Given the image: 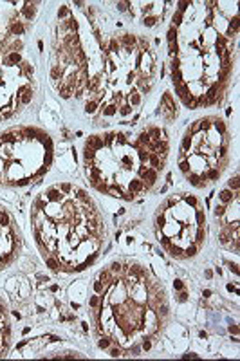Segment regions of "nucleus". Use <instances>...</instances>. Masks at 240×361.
<instances>
[{
    "instance_id": "2eb2a0df",
    "label": "nucleus",
    "mask_w": 240,
    "mask_h": 361,
    "mask_svg": "<svg viewBox=\"0 0 240 361\" xmlns=\"http://www.w3.org/2000/svg\"><path fill=\"white\" fill-rule=\"evenodd\" d=\"M89 305H90V307H98V305H99V296H92V298L89 300Z\"/></svg>"
},
{
    "instance_id": "6e6552de",
    "label": "nucleus",
    "mask_w": 240,
    "mask_h": 361,
    "mask_svg": "<svg viewBox=\"0 0 240 361\" xmlns=\"http://www.w3.org/2000/svg\"><path fill=\"white\" fill-rule=\"evenodd\" d=\"M96 108H98V101H96V99H90V101H87V105H85V110H87V114H94V112H96Z\"/></svg>"
},
{
    "instance_id": "a211bd4d",
    "label": "nucleus",
    "mask_w": 240,
    "mask_h": 361,
    "mask_svg": "<svg viewBox=\"0 0 240 361\" xmlns=\"http://www.w3.org/2000/svg\"><path fill=\"white\" fill-rule=\"evenodd\" d=\"M126 5H128V4H126V2H119V4H117V7H119V11H125V9H126Z\"/></svg>"
},
{
    "instance_id": "f03ea898",
    "label": "nucleus",
    "mask_w": 240,
    "mask_h": 361,
    "mask_svg": "<svg viewBox=\"0 0 240 361\" xmlns=\"http://www.w3.org/2000/svg\"><path fill=\"white\" fill-rule=\"evenodd\" d=\"M18 235L14 231L13 217L0 206V269H4L16 255Z\"/></svg>"
},
{
    "instance_id": "9b49d317",
    "label": "nucleus",
    "mask_w": 240,
    "mask_h": 361,
    "mask_svg": "<svg viewBox=\"0 0 240 361\" xmlns=\"http://www.w3.org/2000/svg\"><path fill=\"white\" fill-rule=\"evenodd\" d=\"M173 40H177V29L170 27V31H168V42H173Z\"/></svg>"
},
{
    "instance_id": "ddd939ff",
    "label": "nucleus",
    "mask_w": 240,
    "mask_h": 361,
    "mask_svg": "<svg viewBox=\"0 0 240 361\" xmlns=\"http://www.w3.org/2000/svg\"><path fill=\"white\" fill-rule=\"evenodd\" d=\"M130 112H132V105H123V107H121V110H119V114H121V116H128Z\"/></svg>"
},
{
    "instance_id": "f8f14e48",
    "label": "nucleus",
    "mask_w": 240,
    "mask_h": 361,
    "mask_svg": "<svg viewBox=\"0 0 240 361\" xmlns=\"http://www.w3.org/2000/svg\"><path fill=\"white\" fill-rule=\"evenodd\" d=\"M224 213H226V206H222V204H220V206H217V208H215V217H220V218H222V217H224Z\"/></svg>"
},
{
    "instance_id": "4468645a",
    "label": "nucleus",
    "mask_w": 240,
    "mask_h": 361,
    "mask_svg": "<svg viewBox=\"0 0 240 361\" xmlns=\"http://www.w3.org/2000/svg\"><path fill=\"white\" fill-rule=\"evenodd\" d=\"M155 22H157V16H148V18H145V25H148V27L155 25Z\"/></svg>"
},
{
    "instance_id": "423d86ee",
    "label": "nucleus",
    "mask_w": 240,
    "mask_h": 361,
    "mask_svg": "<svg viewBox=\"0 0 240 361\" xmlns=\"http://www.w3.org/2000/svg\"><path fill=\"white\" fill-rule=\"evenodd\" d=\"M235 195H237V193H235ZM235 195H233V191H231V190H222L219 197H220V200H222V202H231Z\"/></svg>"
},
{
    "instance_id": "1a4fd4ad",
    "label": "nucleus",
    "mask_w": 240,
    "mask_h": 361,
    "mask_svg": "<svg viewBox=\"0 0 240 361\" xmlns=\"http://www.w3.org/2000/svg\"><path fill=\"white\" fill-rule=\"evenodd\" d=\"M172 22H173V25H172V27H175V29H177V27H179V25L182 24V13H181V11H177V13L173 14Z\"/></svg>"
},
{
    "instance_id": "0eeeda50",
    "label": "nucleus",
    "mask_w": 240,
    "mask_h": 361,
    "mask_svg": "<svg viewBox=\"0 0 240 361\" xmlns=\"http://www.w3.org/2000/svg\"><path fill=\"white\" fill-rule=\"evenodd\" d=\"M197 249H199V246H195V244L186 246V247H184V256H195V255H197Z\"/></svg>"
},
{
    "instance_id": "6ab92c4d",
    "label": "nucleus",
    "mask_w": 240,
    "mask_h": 361,
    "mask_svg": "<svg viewBox=\"0 0 240 361\" xmlns=\"http://www.w3.org/2000/svg\"><path fill=\"white\" fill-rule=\"evenodd\" d=\"M110 356H114V358H117V356H121V350L119 349H114L112 352H110Z\"/></svg>"
},
{
    "instance_id": "aec40b11",
    "label": "nucleus",
    "mask_w": 240,
    "mask_h": 361,
    "mask_svg": "<svg viewBox=\"0 0 240 361\" xmlns=\"http://www.w3.org/2000/svg\"><path fill=\"white\" fill-rule=\"evenodd\" d=\"M184 285H182V282L181 280H175V289H182Z\"/></svg>"
},
{
    "instance_id": "20e7f679",
    "label": "nucleus",
    "mask_w": 240,
    "mask_h": 361,
    "mask_svg": "<svg viewBox=\"0 0 240 361\" xmlns=\"http://www.w3.org/2000/svg\"><path fill=\"white\" fill-rule=\"evenodd\" d=\"M146 134H148V137L152 139V141H164L166 137V134H164V130L163 128H159V127H150L148 130H146Z\"/></svg>"
},
{
    "instance_id": "f257e3e1",
    "label": "nucleus",
    "mask_w": 240,
    "mask_h": 361,
    "mask_svg": "<svg viewBox=\"0 0 240 361\" xmlns=\"http://www.w3.org/2000/svg\"><path fill=\"white\" fill-rule=\"evenodd\" d=\"M56 200H34L31 218L38 244L60 262V269L83 271L105 240V222L92 199L78 186L58 184Z\"/></svg>"
},
{
    "instance_id": "dca6fc26",
    "label": "nucleus",
    "mask_w": 240,
    "mask_h": 361,
    "mask_svg": "<svg viewBox=\"0 0 240 361\" xmlns=\"http://www.w3.org/2000/svg\"><path fill=\"white\" fill-rule=\"evenodd\" d=\"M98 345H99V347H101V349H108V347H110V341H108V340H107V338H101V340H99V343H98Z\"/></svg>"
},
{
    "instance_id": "9d476101",
    "label": "nucleus",
    "mask_w": 240,
    "mask_h": 361,
    "mask_svg": "<svg viewBox=\"0 0 240 361\" xmlns=\"http://www.w3.org/2000/svg\"><path fill=\"white\" fill-rule=\"evenodd\" d=\"M69 14H70V9H69L67 5H63V7L58 11V16H60V18H65V16H69Z\"/></svg>"
},
{
    "instance_id": "412c9836",
    "label": "nucleus",
    "mask_w": 240,
    "mask_h": 361,
    "mask_svg": "<svg viewBox=\"0 0 240 361\" xmlns=\"http://www.w3.org/2000/svg\"><path fill=\"white\" fill-rule=\"evenodd\" d=\"M150 347H152V343H150V341H145V343H143V349H145V350H148Z\"/></svg>"
},
{
    "instance_id": "4be33fe9",
    "label": "nucleus",
    "mask_w": 240,
    "mask_h": 361,
    "mask_svg": "<svg viewBox=\"0 0 240 361\" xmlns=\"http://www.w3.org/2000/svg\"><path fill=\"white\" fill-rule=\"evenodd\" d=\"M229 331H231V332H238V327H235V325H231V327H229Z\"/></svg>"
},
{
    "instance_id": "39448f33",
    "label": "nucleus",
    "mask_w": 240,
    "mask_h": 361,
    "mask_svg": "<svg viewBox=\"0 0 240 361\" xmlns=\"http://www.w3.org/2000/svg\"><path fill=\"white\" fill-rule=\"evenodd\" d=\"M101 112H103V116H107V118H112V116H116L117 114V105L116 103H112V105H101Z\"/></svg>"
},
{
    "instance_id": "f3484780",
    "label": "nucleus",
    "mask_w": 240,
    "mask_h": 361,
    "mask_svg": "<svg viewBox=\"0 0 240 361\" xmlns=\"http://www.w3.org/2000/svg\"><path fill=\"white\" fill-rule=\"evenodd\" d=\"M229 188H231V190H235V191L238 190V177H235V179L229 180Z\"/></svg>"
},
{
    "instance_id": "7ed1b4c3",
    "label": "nucleus",
    "mask_w": 240,
    "mask_h": 361,
    "mask_svg": "<svg viewBox=\"0 0 240 361\" xmlns=\"http://www.w3.org/2000/svg\"><path fill=\"white\" fill-rule=\"evenodd\" d=\"M7 338H9V327H7V316H5V307L0 302V347L7 345Z\"/></svg>"
}]
</instances>
